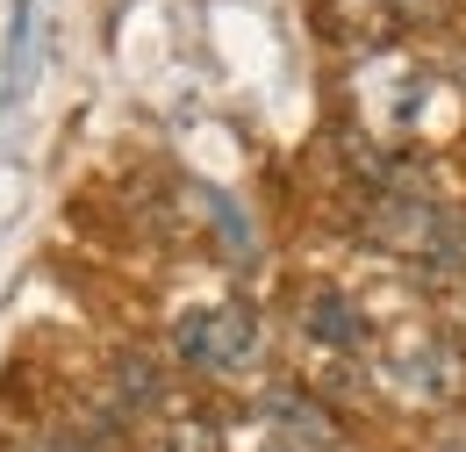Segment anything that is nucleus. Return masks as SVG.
<instances>
[{
	"mask_svg": "<svg viewBox=\"0 0 466 452\" xmlns=\"http://www.w3.org/2000/svg\"><path fill=\"white\" fill-rule=\"evenodd\" d=\"M373 374L388 396H402L409 409H445L452 396H466V352L431 324H409L373 352Z\"/></svg>",
	"mask_w": 466,
	"mask_h": 452,
	"instance_id": "1",
	"label": "nucleus"
},
{
	"mask_svg": "<svg viewBox=\"0 0 466 452\" xmlns=\"http://www.w3.org/2000/svg\"><path fill=\"white\" fill-rule=\"evenodd\" d=\"M173 352L194 366V374H208V381H244L251 366H258V316L251 309H230V302H216V309H187L173 324Z\"/></svg>",
	"mask_w": 466,
	"mask_h": 452,
	"instance_id": "2",
	"label": "nucleus"
},
{
	"mask_svg": "<svg viewBox=\"0 0 466 452\" xmlns=\"http://www.w3.org/2000/svg\"><path fill=\"white\" fill-rule=\"evenodd\" d=\"M301 338L309 344H323V352H366V338H373V324H366V309L351 302L345 287H330V281H316V287H301Z\"/></svg>",
	"mask_w": 466,
	"mask_h": 452,
	"instance_id": "3",
	"label": "nucleus"
},
{
	"mask_svg": "<svg viewBox=\"0 0 466 452\" xmlns=\"http://www.w3.org/2000/svg\"><path fill=\"white\" fill-rule=\"evenodd\" d=\"M273 416L288 424V438H294V446H309V452H323L330 438H338L330 409H316V402H301V396H273Z\"/></svg>",
	"mask_w": 466,
	"mask_h": 452,
	"instance_id": "4",
	"label": "nucleus"
},
{
	"mask_svg": "<svg viewBox=\"0 0 466 452\" xmlns=\"http://www.w3.org/2000/svg\"><path fill=\"white\" fill-rule=\"evenodd\" d=\"M144 452H216V424H208V416H166V424H144Z\"/></svg>",
	"mask_w": 466,
	"mask_h": 452,
	"instance_id": "5",
	"label": "nucleus"
},
{
	"mask_svg": "<svg viewBox=\"0 0 466 452\" xmlns=\"http://www.w3.org/2000/svg\"><path fill=\"white\" fill-rule=\"evenodd\" d=\"M116 431H86V424H51L36 438H22V452H108Z\"/></svg>",
	"mask_w": 466,
	"mask_h": 452,
	"instance_id": "6",
	"label": "nucleus"
},
{
	"mask_svg": "<svg viewBox=\"0 0 466 452\" xmlns=\"http://www.w3.org/2000/svg\"><path fill=\"white\" fill-rule=\"evenodd\" d=\"M395 29H445L452 22V0H388Z\"/></svg>",
	"mask_w": 466,
	"mask_h": 452,
	"instance_id": "7",
	"label": "nucleus"
},
{
	"mask_svg": "<svg viewBox=\"0 0 466 452\" xmlns=\"http://www.w3.org/2000/svg\"><path fill=\"white\" fill-rule=\"evenodd\" d=\"M431 452H466V424H445V431L431 438Z\"/></svg>",
	"mask_w": 466,
	"mask_h": 452,
	"instance_id": "8",
	"label": "nucleus"
}]
</instances>
